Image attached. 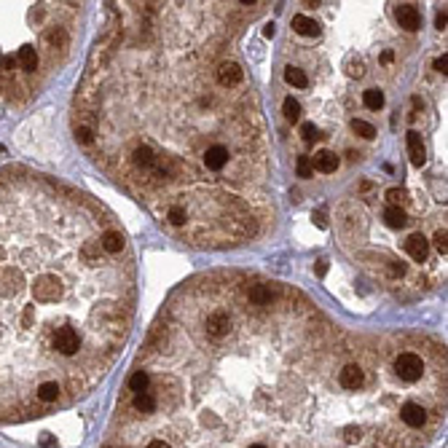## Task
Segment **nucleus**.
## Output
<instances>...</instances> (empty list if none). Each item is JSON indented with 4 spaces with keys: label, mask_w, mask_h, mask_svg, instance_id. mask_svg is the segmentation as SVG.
I'll return each instance as SVG.
<instances>
[{
    "label": "nucleus",
    "mask_w": 448,
    "mask_h": 448,
    "mask_svg": "<svg viewBox=\"0 0 448 448\" xmlns=\"http://www.w3.org/2000/svg\"><path fill=\"white\" fill-rule=\"evenodd\" d=\"M406 253H408L416 263H424L427 255H429V242H427L421 234H413L408 242H406Z\"/></svg>",
    "instance_id": "obj_11"
},
{
    "label": "nucleus",
    "mask_w": 448,
    "mask_h": 448,
    "mask_svg": "<svg viewBox=\"0 0 448 448\" xmlns=\"http://www.w3.org/2000/svg\"><path fill=\"white\" fill-rule=\"evenodd\" d=\"M145 448H172V445L164 440V437H151V440L145 443Z\"/></svg>",
    "instance_id": "obj_30"
},
{
    "label": "nucleus",
    "mask_w": 448,
    "mask_h": 448,
    "mask_svg": "<svg viewBox=\"0 0 448 448\" xmlns=\"http://www.w3.org/2000/svg\"><path fill=\"white\" fill-rule=\"evenodd\" d=\"M352 132L360 134V137H365V140H370V137L376 134V129L370 126L368 121H363V118H355V121H352Z\"/></svg>",
    "instance_id": "obj_23"
},
{
    "label": "nucleus",
    "mask_w": 448,
    "mask_h": 448,
    "mask_svg": "<svg viewBox=\"0 0 448 448\" xmlns=\"http://www.w3.org/2000/svg\"><path fill=\"white\" fill-rule=\"evenodd\" d=\"M363 102H365V108L378 110V108L384 105V91H378V89H368V91L363 94Z\"/></svg>",
    "instance_id": "obj_22"
},
{
    "label": "nucleus",
    "mask_w": 448,
    "mask_h": 448,
    "mask_svg": "<svg viewBox=\"0 0 448 448\" xmlns=\"http://www.w3.org/2000/svg\"><path fill=\"white\" fill-rule=\"evenodd\" d=\"M16 62H19L22 70L32 73V70L38 67V54H35V48H32V46H22L19 54H16Z\"/></svg>",
    "instance_id": "obj_16"
},
{
    "label": "nucleus",
    "mask_w": 448,
    "mask_h": 448,
    "mask_svg": "<svg viewBox=\"0 0 448 448\" xmlns=\"http://www.w3.org/2000/svg\"><path fill=\"white\" fill-rule=\"evenodd\" d=\"M75 140H78L81 145H91L94 142V132L89 126H81V129H75Z\"/></svg>",
    "instance_id": "obj_26"
},
{
    "label": "nucleus",
    "mask_w": 448,
    "mask_h": 448,
    "mask_svg": "<svg viewBox=\"0 0 448 448\" xmlns=\"http://www.w3.org/2000/svg\"><path fill=\"white\" fill-rule=\"evenodd\" d=\"M285 81H287L290 86H298V89L309 86V78L304 75V70H298V67H287V70H285Z\"/></svg>",
    "instance_id": "obj_21"
},
{
    "label": "nucleus",
    "mask_w": 448,
    "mask_h": 448,
    "mask_svg": "<svg viewBox=\"0 0 448 448\" xmlns=\"http://www.w3.org/2000/svg\"><path fill=\"white\" fill-rule=\"evenodd\" d=\"M247 301L253 306H269L271 301H274L271 285H266V282H253V285L247 287Z\"/></svg>",
    "instance_id": "obj_9"
},
{
    "label": "nucleus",
    "mask_w": 448,
    "mask_h": 448,
    "mask_svg": "<svg viewBox=\"0 0 448 448\" xmlns=\"http://www.w3.org/2000/svg\"><path fill=\"white\" fill-rule=\"evenodd\" d=\"M99 244H102V250H105L108 255H121L126 250V236L118 228H105L102 236H99Z\"/></svg>",
    "instance_id": "obj_7"
},
{
    "label": "nucleus",
    "mask_w": 448,
    "mask_h": 448,
    "mask_svg": "<svg viewBox=\"0 0 448 448\" xmlns=\"http://www.w3.org/2000/svg\"><path fill=\"white\" fill-rule=\"evenodd\" d=\"M437 27L445 30V14H437Z\"/></svg>",
    "instance_id": "obj_36"
},
{
    "label": "nucleus",
    "mask_w": 448,
    "mask_h": 448,
    "mask_svg": "<svg viewBox=\"0 0 448 448\" xmlns=\"http://www.w3.org/2000/svg\"><path fill=\"white\" fill-rule=\"evenodd\" d=\"M129 389H132L134 394L151 389V373H148V370H134L132 378H129Z\"/></svg>",
    "instance_id": "obj_18"
},
{
    "label": "nucleus",
    "mask_w": 448,
    "mask_h": 448,
    "mask_svg": "<svg viewBox=\"0 0 448 448\" xmlns=\"http://www.w3.org/2000/svg\"><path fill=\"white\" fill-rule=\"evenodd\" d=\"M35 400L40 406H54L57 400H62V384L59 381H43L35 386Z\"/></svg>",
    "instance_id": "obj_8"
},
{
    "label": "nucleus",
    "mask_w": 448,
    "mask_h": 448,
    "mask_svg": "<svg viewBox=\"0 0 448 448\" xmlns=\"http://www.w3.org/2000/svg\"><path fill=\"white\" fill-rule=\"evenodd\" d=\"M435 247L440 250V255L448 253V234H445V228H440V231L435 234Z\"/></svg>",
    "instance_id": "obj_27"
},
{
    "label": "nucleus",
    "mask_w": 448,
    "mask_h": 448,
    "mask_svg": "<svg viewBox=\"0 0 448 448\" xmlns=\"http://www.w3.org/2000/svg\"><path fill=\"white\" fill-rule=\"evenodd\" d=\"M99 215L86 207L65 239L48 244L0 236V416H16L35 386L57 381L51 343L73 327L121 349L134 312L129 261L99 244Z\"/></svg>",
    "instance_id": "obj_1"
},
{
    "label": "nucleus",
    "mask_w": 448,
    "mask_h": 448,
    "mask_svg": "<svg viewBox=\"0 0 448 448\" xmlns=\"http://www.w3.org/2000/svg\"><path fill=\"white\" fill-rule=\"evenodd\" d=\"M282 110H285V118H287V121H298V118H301V105H298V99H292V97L285 99Z\"/></svg>",
    "instance_id": "obj_24"
},
{
    "label": "nucleus",
    "mask_w": 448,
    "mask_h": 448,
    "mask_svg": "<svg viewBox=\"0 0 448 448\" xmlns=\"http://www.w3.org/2000/svg\"><path fill=\"white\" fill-rule=\"evenodd\" d=\"M325 271H327V261H317V274L325 277Z\"/></svg>",
    "instance_id": "obj_34"
},
{
    "label": "nucleus",
    "mask_w": 448,
    "mask_h": 448,
    "mask_svg": "<svg viewBox=\"0 0 448 448\" xmlns=\"http://www.w3.org/2000/svg\"><path fill=\"white\" fill-rule=\"evenodd\" d=\"M384 220H386V226H389V228H403L408 223L406 212H403L400 207H386V210H384Z\"/></svg>",
    "instance_id": "obj_17"
},
{
    "label": "nucleus",
    "mask_w": 448,
    "mask_h": 448,
    "mask_svg": "<svg viewBox=\"0 0 448 448\" xmlns=\"http://www.w3.org/2000/svg\"><path fill=\"white\" fill-rule=\"evenodd\" d=\"M46 43L51 48H65L67 46V32L62 27H54V30H48L46 32Z\"/></svg>",
    "instance_id": "obj_20"
},
{
    "label": "nucleus",
    "mask_w": 448,
    "mask_h": 448,
    "mask_svg": "<svg viewBox=\"0 0 448 448\" xmlns=\"http://www.w3.org/2000/svg\"><path fill=\"white\" fill-rule=\"evenodd\" d=\"M335 381H338L343 392H360L368 384V370L360 363H355V360H346V363H341L338 373H335Z\"/></svg>",
    "instance_id": "obj_3"
},
{
    "label": "nucleus",
    "mask_w": 448,
    "mask_h": 448,
    "mask_svg": "<svg viewBox=\"0 0 448 448\" xmlns=\"http://www.w3.org/2000/svg\"><path fill=\"white\" fill-rule=\"evenodd\" d=\"M312 167H314L317 172H322V175H330V172H335V167H338V156H335V153H330V151H320V153L314 156Z\"/></svg>",
    "instance_id": "obj_13"
},
{
    "label": "nucleus",
    "mask_w": 448,
    "mask_h": 448,
    "mask_svg": "<svg viewBox=\"0 0 448 448\" xmlns=\"http://www.w3.org/2000/svg\"><path fill=\"white\" fill-rule=\"evenodd\" d=\"M228 161H231V151H228V145H210V148L204 151V156H202V167L207 172H212V175H220L223 169L228 167Z\"/></svg>",
    "instance_id": "obj_4"
},
{
    "label": "nucleus",
    "mask_w": 448,
    "mask_h": 448,
    "mask_svg": "<svg viewBox=\"0 0 448 448\" xmlns=\"http://www.w3.org/2000/svg\"><path fill=\"white\" fill-rule=\"evenodd\" d=\"M292 30H295L298 35H306V38L320 35V24H317L314 19H309V16H304V14L292 16Z\"/></svg>",
    "instance_id": "obj_14"
},
{
    "label": "nucleus",
    "mask_w": 448,
    "mask_h": 448,
    "mask_svg": "<svg viewBox=\"0 0 448 448\" xmlns=\"http://www.w3.org/2000/svg\"><path fill=\"white\" fill-rule=\"evenodd\" d=\"M295 172H298V177H312V172H314L312 159H309V156H298V161H295Z\"/></svg>",
    "instance_id": "obj_25"
},
{
    "label": "nucleus",
    "mask_w": 448,
    "mask_h": 448,
    "mask_svg": "<svg viewBox=\"0 0 448 448\" xmlns=\"http://www.w3.org/2000/svg\"><path fill=\"white\" fill-rule=\"evenodd\" d=\"M386 199L392 202V207H397L403 199H406V193H403V191H397V188H392V191H386Z\"/></svg>",
    "instance_id": "obj_29"
},
{
    "label": "nucleus",
    "mask_w": 448,
    "mask_h": 448,
    "mask_svg": "<svg viewBox=\"0 0 448 448\" xmlns=\"http://www.w3.org/2000/svg\"><path fill=\"white\" fill-rule=\"evenodd\" d=\"M427 373V365L421 355L416 352H400L397 357H394V376L400 378L403 384H416L421 381V376Z\"/></svg>",
    "instance_id": "obj_2"
},
{
    "label": "nucleus",
    "mask_w": 448,
    "mask_h": 448,
    "mask_svg": "<svg viewBox=\"0 0 448 448\" xmlns=\"http://www.w3.org/2000/svg\"><path fill=\"white\" fill-rule=\"evenodd\" d=\"M301 134H304V140H306V142H314L317 137H320V132H317V126H314V124H304V126H301Z\"/></svg>",
    "instance_id": "obj_28"
},
{
    "label": "nucleus",
    "mask_w": 448,
    "mask_h": 448,
    "mask_svg": "<svg viewBox=\"0 0 448 448\" xmlns=\"http://www.w3.org/2000/svg\"><path fill=\"white\" fill-rule=\"evenodd\" d=\"M132 408L137 413H156V397L145 389V392H137L132 397Z\"/></svg>",
    "instance_id": "obj_15"
},
{
    "label": "nucleus",
    "mask_w": 448,
    "mask_h": 448,
    "mask_svg": "<svg viewBox=\"0 0 448 448\" xmlns=\"http://www.w3.org/2000/svg\"><path fill=\"white\" fill-rule=\"evenodd\" d=\"M408 151H411V161L413 167H421L427 161V153H424V145H421V134L419 132H408Z\"/></svg>",
    "instance_id": "obj_12"
},
{
    "label": "nucleus",
    "mask_w": 448,
    "mask_h": 448,
    "mask_svg": "<svg viewBox=\"0 0 448 448\" xmlns=\"http://www.w3.org/2000/svg\"><path fill=\"white\" fill-rule=\"evenodd\" d=\"M274 32H277V27H274V24H266L263 35H266V38H274Z\"/></svg>",
    "instance_id": "obj_35"
},
{
    "label": "nucleus",
    "mask_w": 448,
    "mask_h": 448,
    "mask_svg": "<svg viewBox=\"0 0 448 448\" xmlns=\"http://www.w3.org/2000/svg\"><path fill=\"white\" fill-rule=\"evenodd\" d=\"M247 448H269V445H266V443H250Z\"/></svg>",
    "instance_id": "obj_37"
},
{
    "label": "nucleus",
    "mask_w": 448,
    "mask_h": 448,
    "mask_svg": "<svg viewBox=\"0 0 448 448\" xmlns=\"http://www.w3.org/2000/svg\"><path fill=\"white\" fill-rule=\"evenodd\" d=\"M394 16H397V24L403 30H419V24H421V16L416 11V6H397V11H394Z\"/></svg>",
    "instance_id": "obj_10"
},
{
    "label": "nucleus",
    "mask_w": 448,
    "mask_h": 448,
    "mask_svg": "<svg viewBox=\"0 0 448 448\" xmlns=\"http://www.w3.org/2000/svg\"><path fill=\"white\" fill-rule=\"evenodd\" d=\"M40 445H43V448H59V443H57L51 435H43V437H40Z\"/></svg>",
    "instance_id": "obj_31"
},
{
    "label": "nucleus",
    "mask_w": 448,
    "mask_h": 448,
    "mask_svg": "<svg viewBox=\"0 0 448 448\" xmlns=\"http://www.w3.org/2000/svg\"><path fill=\"white\" fill-rule=\"evenodd\" d=\"M400 421H403L408 429H421V427H427L429 413H427V408L421 406V403L406 400V403L400 406Z\"/></svg>",
    "instance_id": "obj_5"
},
{
    "label": "nucleus",
    "mask_w": 448,
    "mask_h": 448,
    "mask_svg": "<svg viewBox=\"0 0 448 448\" xmlns=\"http://www.w3.org/2000/svg\"><path fill=\"white\" fill-rule=\"evenodd\" d=\"M445 65H448V59H445V54L435 59V70H437V73H443V75H445Z\"/></svg>",
    "instance_id": "obj_32"
},
{
    "label": "nucleus",
    "mask_w": 448,
    "mask_h": 448,
    "mask_svg": "<svg viewBox=\"0 0 448 448\" xmlns=\"http://www.w3.org/2000/svg\"><path fill=\"white\" fill-rule=\"evenodd\" d=\"M164 220H169L175 228H183L188 223V212L183 210V207H169V210L164 212Z\"/></svg>",
    "instance_id": "obj_19"
},
{
    "label": "nucleus",
    "mask_w": 448,
    "mask_h": 448,
    "mask_svg": "<svg viewBox=\"0 0 448 448\" xmlns=\"http://www.w3.org/2000/svg\"><path fill=\"white\" fill-rule=\"evenodd\" d=\"M242 81H244V73L236 62H223L218 67V83L223 89H236V86H242Z\"/></svg>",
    "instance_id": "obj_6"
},
{
    "label": "nucleus",
    "mask_w": 448,
    "mask_h": 448,
    "mask_svg": "<svg viewBox=\"0 0 448 448\" xmlns=\"http://www.w3.org/2000/svg\"><path fill=\"white\" fill-rule=\"evenodd\" d=\"M312 220H314V223H317V226H320V228H327V220H325V212H314V215H312Z\"/></svg>",
    "instance_id": "obj_33"
}]
</instances>
